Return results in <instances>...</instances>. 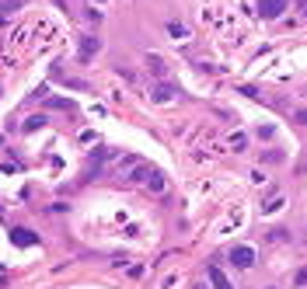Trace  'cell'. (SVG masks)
<instances>
[{"label":"cell","instance_id":"obj_1","mask_svg":"<svg viewBox=\"0 0 307 289\" xmlns=\"http://www.w3.org/2000/svg\"><path fill=\"white\" fill-rule=\"evenodd\" d=\"M258 261V254H255V248H248V244H237V248L230 251V265L234 269H251Z\"/></svg>","mask_w":307,"mask_h":289},{"label":"cell","instance_id":"obj_2","mask_svg":"<svg viewBox=\"0 0 307 289\" xmlns=\"http://www.w3.org/2000/svg\"><path fill=\"white\" fill-rule=\"evenodd\" d=\"M101 53V39L98 35H80V49H77V59L80 63H87V59H95Z\"/></svg>","mask_w":307,"mask_h":289},{"label":"cell","instance_id":"obj_3","mask_svg":"<svg viewBox=\"0 0 307 289\" xmlns=\"http://www.w3.org/2000/svg\"><path fill=\"white\" fill-rule=\"evenodd\" d=\"M290 7V0H258V14L266 21H276V18H283V11Z\"/></svg>","mask_w":307,"mask_h":289},{"label":"cell","instance_id":"obj_4","mask_svg":"<svg viewBox=\"0 0 307 289\" xmlns=\"http://www.w3.org/2000/svg\"><path fill=\"white\" fill-rule=\"evenodd\" d=\"M11 240H14L18 248H35V244H38V233L28 230V227H14V230H11Z\"/></svg>","mask_w":307,"mask_h":289},{"label":"cell","instance_id":"obj_5","mask_svg":"<svg viewBox=\"0 0 307 289\" xmlns=\"http://www.w3.org/2000/svg\"><path fill=\"white\" fill-rule=\"evenodd\" d=\"M174 94H178V87H174V84H154V87H150L154 101H171Z\"/></svg>","mask_w":307,"mask_h":289},{"label":"cell","instance_id":"obj_6","mask_svg":"<svg viewBox=\"0 0 307 289\" xmlns=\"http://www.w3.org/2000/svg\"><path fill=\"white\" fill-rule=\"evenodd\" d=\"M210 282H213V289H234V282L224 275V269H220V265H210Z\"/></svg>","mask_w":307,"mask_h":289},{"label":"cell","instance_id":"obj_7","mask_svg":"<svg viewBox=\"0 0 307 289\" xmlns=\"http://www.w3.org/2000/svg\"><path fill=\"white\" fill-rule=\"evenodd\" d=\"M147 188H150V192H164V174L161 171H150V178H147Z\"/></svg>","mask_w":307,"mask_h":289},{"label":"cell","instance_id":"obj_8","mask_svg":"<svg viewBox=\"0 0 307 289\" xmlns=\"http://www.w3.org/2000/svg\"><path fill=\"white\" fill-rule=\"evenodd\" d=\"M168 35H171V39H189V28L178 25V21H168Z\"/></svg>","mask_w":307,"mask_h":289},{"label":"cell","instance_id":"obj_9","mask_svg":"<svg viewBox=\"0 0 307 289\" xmlns=\"http://www.w3.org/2000/svg\"><path fill=\"white\" fill-rule=\"evenodd\" d=\"M42 126H46V115H32V118H25L21 129H25V133H35V129H42Z\"/></svg>","mask_w":307,"mask_h":289},{"label":"cell","instance_id":"obj_10","mask_svg":"<svg viewBox=\"0 0 307 289\" xmlns=\"http://www.w3.org/2000/svg\"><path fill=\"white\" fill-rule=\"evenodd\" d=\"M147 63H150V74H154V77H164V74H168V66H164V59L150 56V59H147Z\"/></svg>","mask_w":307,"mask_h":289},{"label":"cell","instance_id":"obj_11","mask_svg":"<svg viewBox=\"0 0 307 289\" xmlns=\"http://www.w3.org/2000/svg\"><path fill=\"white\" fill-rule=\"evenodd\" d=\"M283 206H287V199H283V195H276V199H272L269 206H262V212H279Z\"/></svg>","mask_w":307,"mask_h":289},{"label":"cell","instance_id":"obj_12","mask_svg":"<svg viewBox=\"0 0 307 289\" xmlns=\"http://www.w3.org/2000/svg\"><path fill=\"white\" fill-rule=\"evenodd\" d=\"M230 147H234V150H237V154H241V150H245V147H248V139H245V136L237 133V136H230Z\"/></svg>","mask_w":307,"mask_h":289},{"label":"cell","instance_id":"obj_13","mask_svg":"<svg viewBox=\"0 0 307 289\" xmlns=\"http://www.w3.org/2000/svg\"><path fill=\"white\" fill-rule=\"evenodd\" d=\"M84 18L91 21V25H101V11H95V7H87V11H84Z\"/></svg>","mask_w":307,"mask_h":289},{"label":"cell","instance_id":"obj_14","mask_svg":"<svg viewBox=\"0 0 307 289\" xmlns=\"http://www.w3.org/2000/svg\"><path fill=\"white\" fill-rule=\"evenodd\" d=\"M272 133H276L272 126H258V129H255V136H258V139H272Z\"/></svg>","mask_w":307,"mask_h":289},{"label":"cell","instance_id":"obj_15","mask_svg":"<svg viewBox=\"0 0 307 289\" xmlns=\"http://www.w3.org/2000/svg\"><path fill=\"white\" fill-rule=\"evenodd\" d=\"M293 118H297L300 126H307V108H297V112H293Z\"/></svg>","mask_w":307,"mask_h":289},{"label":"cell","instance_id":"obj_16","mask_svg":"<svg viewBox=\"0 0 307 289\" xmlns=\"http://www.w3.org/2000/svg\"><path fill=\"white\" fill-rule=\"evenodd\" d=\"M4 21H7V18H4V14H0V25H4Z\"/></svg>","mask_w":307,"mask_h":289},{"label":"cell","instance_id":"obj_17","mask_svg":"<svg viewBox=\"0 0 307 289\" xmlns=\"http://www.w3.org/2000/svg\"><path fill=\"white\" fill-rule=\"evenodd\" d=\"M266 289H276V286H266Z\"/></svg>","mask_w":307,"mask_h":289},{"label":"cell","instance_id":"obj_18","mask_svg":"<svg viewBox=\"0 0 307 289\" xmlns=\"http://www.w3.org/2000/svg\"><path fill=\"white\" fill-rule=\"evenodd\" d=\"M98 4H101V0H98Z\"/></svg>","mask_w":307,"mask_h":289}]
</instances>
